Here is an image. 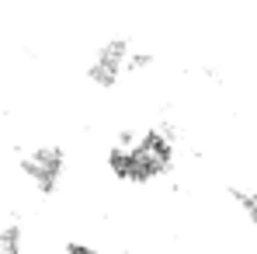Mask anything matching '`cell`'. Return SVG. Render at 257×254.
I'll list each match as a JSON object with an SVG mask.
<instances>
[{
  "label": "cell",
  "mask_w": 257,
  "mask_h": 254,
  "mask_svg": "<svg viewBox=\"0 0 257 254\" xmlns=\"http://www.w3.org/2000/svg\"><path fill=\"white\" fill-rule=\"evenodd\" d=\"M229 199H233V206L243 212V219H250L257 226V188H243V185H233L229 188Z\"/></svg>",
  "instance_id": "5"
},
{
  "label": "cell",
  "mask_w": 257,
  "mask_h": 254,
  "mask_svg": "<svg viewBox=\"0 0 257 254\" xmlns=\"http://www.w3.org/2000/svg\"><path fill=\"white\" fill-rule=\"evenodd\" d=\"M181 129L171 119H160L146 129H122L108 150V171L122 185H153L167 178L177 160Z\"/></svg>",
  "instance_id": "1"
},
{
  "label": "cell",
  "mask_w": 257,
  "mask_h": 254,
  "mask_svg": "<svg viewBox=\"0 0 257 254\" xmlns=\"http://www.w3.org/2000/svg\"><path fill=\"white\" fill-rule=\"evenodd\" d=\"M157 66V52H146V49H132L125 59V77H139V73H146V70H153Z\"/></svg>",
  "instance_id": "6"
},
{
  "label": "cell",
  "mask_w": 257,
  "mask_h": 254,
  "mask_svg": "<svg viewBox=\"0 0 257 254\" xmlns=\"http://www.w3.org/2000/svg\"><path fill=\"white\" fill-rule=\"evenodd\" d=\"M18 167H21L25 181H28L35 192L52 195V192L59 188L63 174H66V150H63L59 143H39V146H32V150L21 153Z\"/></svg>",
  "instance_id": "2"
},
{
  "label": "cell",
  "mask_w": 257,
  "mask_h": 254,
  "mask_svg": "<svg viewBox=\"0 0 257 254\" xmlns=\"http://www.w3.org/2000/svg\"><path fill=\"white\" fill-rule=\"evenodd\" d=\"M0 254H28V233L21 219L0 223Z\"/></svg>",
  "instance_id": "4"
},
{
  "label": "cell",
  "mask_w": 257,
  "mask_h": 254,
  "mask_svg": "<svg viewBox=\"0 0 257 254\" xmlns=\"http://www.w3.org/2000/svg\"><path fill=\"white\" fill-rule=\"evenodd\" d=\"M128 52H132V45H128L125 35H115V39L101 42V45H97V52L90 56V63H87V80L97 84L101 91H111V87L125 77Z\"/></svg>",
  "instance_id": "3"
},
{
  "label": "cell",
  "mask_w": 257,
  "mask_h": 254,
  "mask_svg": "<svg viewBox=\"0 0 257 254\" xmlns=\"http://www.w3.org/2000/svg\"><path fill=\"white\" fill-rule=\"evenodd\" d=\"M59 254H108L104 247H94V244H84V240H66Z\"/></svg>",
  "instance_id": "7"
}]
</instances>
